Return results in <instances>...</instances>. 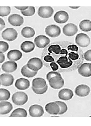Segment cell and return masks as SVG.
Here are the masks:
<instances>
[{"label": "cell", "mask_w": 91, "mask_h": 126, "mask_svg": "<svg viewBox=\"0 0 91 126\" xmlns=\"http://www.w3.org/2000/svg\"><path fill=\"white\" fill-rule=\"evenodd\" d=\"M2 37L6 41H12L18 37V32L13 28H7L5 29L2 33Z\"/></svg>", "instance_id": "obj_3"}, {"label": "cell", "mask_w": 91, "mask_h": 126, "mask_svg": "<svg viewBox=\"0 0 91 126\" xmlns=\"http://www.w3.org/2000/svg\"><path fill=\"white\" fill-rule=\"evenodd\" d=\"M34 42L37 47L39 48H43L50 44V41L47 37L40 35L34 39Z\"/></svg>", "instance_id": "obj_7"}, {"label": "cell", "mask_w": 91, "mask_h": 126, "mask_svg": "<svg viewBox=\"0 0 91 126\" xmlns=\"http://www.w3.org/2000/svg\"><path fill=\"white\" fill-rule=\"evenodd\" d=\"M46 33L51 37H56L61 33V29L56 25H49L46 28Z\"/></svg>", "instance_id": "obj_5"}, {"label": "cell", "mask_w": 91, "mask_h": 126, "mask_svg": "<svg viewBox=\"0 0 91 126\" xmlns=\"http://www.w3.org/2000/svg\"><path fill=\"white\" fill-rule=\"evenodd\" d=\"M84 57L86 61H91V50H88L84 53Z\"/></svg>", "instance_id": "obj_37"}, {"label": "cell", "mask_w": 91, "mask_h": 126, "mask_svg": "<svg viewBox=\"0 0 91 126\" xmlns=\"http://www.w3.org/2000/svg\"><path fill=\"white\" fill-rule=\"evenodd\" d=\"M28 100L27 94L25 93L18 92L14 93L12 95V100L14 104L18 106H21L26 104Z\"/></svg>", "instance_id": "obj_1"}, {"label": "cell", "mask_w": 91, "mask_h": 126, "mask_svg": "<svg viewBox=\"0 0 91 126\" xmlns=\"http://www.w3.org/2000/svg\"><path fill=\"white\" fill-rule=\"evenodd\" d=\"M10 96V93L7 89L0 88V100L1 101L7 100Z\"/></svg>", "instance_id": "obj_29"}, {"label": "cell", "mask_w": 91, "mask_h": 126, "mask_svg": "<svg viewBox=\"0 0 91 126\" xmlns=\"http://www.w3.org/2000/svg\"><path fill=\"white\" fill-rule=\"evenodd\" d=\"M13 109L12 104L9 102L1 101L0 103V114L4 115L9 113Z\"/></svg>", "instance_id": "obj_20"}, {"label": "cell", "mask_w": 91, "mask_h": 126, "mask_svg": "<svg viewBox=\"0 0 91 126\" xmlns=\"http://www.w3.org/2000/svg\"><path fill=\"white\" fill-rule=\"evenodd\" d=\"M50 66L53 71H56L59 69V66L55 62H51L50 63Z\"/></svg>", "instance_id": "obj_40"}, {"label": "cell", "mask_w": 91, "mask_h": 126, "mask_svg": "<svg viewBox=\"0 0 91 126\" xmlns=\"http://www.w3.org/2000/svg\"><path fill=\"white\" fill-rule=\"evenodd\" d=\"M44 60L46 62H53L55 61V59L52 56H46L44 57Z\"/></svg>", "instance_id": "obj_39"}, {"label": "cell", "mask_w": 91, "mask_h": 126, "mask_svg": "<svg viewBox=\"0 0 91 126\" xmlns=\"http://www.w3.org/2000/svg\"><path fill=\"white\" fill-rule=\"evenodd\" d=\"M54 13V9L51 7H40L39 8L38 14L41 18H50Z\"/></svg>", "instance_id": "obj_11"}, {"label": "cell", "mask_w": 91, "mask_h": 126, "mask_svg": "<svg viewBox=\"0 0 91 126\" xmlns=\"http://www.w3.org/2000/svg\"><path fill=\"white\" fill-rule=\"evenodd\" d=\"M69 58L72 60H77L79 58V56L77 53H75V52H71L69 54Z\"/></svg>", "instance_id": "obj_38"}, {"label": "cell", "mask_w": 91, "mask_h": 126, "mask_svg": "<svg viewBox=\"0 0 91 126\" xmlns=\"http://www.w3.org/2000/svg\"><path fill=\"white\" fill-rule=\"evenodd\" d=\"M35 9L34 7H29L25 11H21V13L24 16H32L35 14Z\"/></svg>", "instance_id": "obj_31"}, {"label": "cell", "mask_w": 91, "mask_h": 126, "mask_svg": "<svg viewBox=\"0 0 91 126\" xmlns=\"http://www.w3.org/2000/svg\"><path fill=\"white\" fill-rule=\"evenodd\" d=\"M18 68L17 63L14 61H8L4 63L1 66V68L4 72H13Z\"/></svg>", "instance_id": "obj_18"}, {"label": "cell", "mask_w": 91, "mask_h": 126, "mask_svg": "<svg viewBox=\"0 0 91 126\" xmlns=\"http://www.w3.org/2000/svg\"><path fill=\"white\" fill-rule=\"evenodd\" d=\"M24 19L22 16L18 14H13L8 17V22L14 26H20L24 23Z\"/></svg>", "instance_id": "obj_10"}, {"label": "cell", "mask_w": 91, "mask_h": 126, "mask_svg": "<svg viewBox=\"0 0 91 126\" xmlns=\"http://www.w3.org/2000/svg\"><path fill=\"white\" fill-rule=\"evenodd\" d=\"M21 72L23 76L27 77L28 78L34 77L37 74V71H34L28 68L27 65L24 66L23 68H22Z\"/></svg>", "instance_id": "obj_26"}, {"label": "cell", "mask_w": 91, "mask_h": 126, "mask_svg": "<svg viewBox=\"0 0 91 126\" xmlns=\"http://www.w3.org/2000/svg\"><path fill=\"white\" fill-rule=\"evenodd\" d=\"M35 31L32 28L30 27H25L23 28L21 30V34L23 37L30 38L34 36Z\"/></svg>", "instance_id": "obj_24"}, {"label": "cell", "mask_w": 91, "mask_h": 126, "mask_svg": "<svg viewBox=\"0 0 91 126\" xmlns=\"http://www.w3.org/2000/svg\"><path fill=\"white\" fill-rule=\"evenodd\" d=\"M21 49L25 53H29L33 51L35 48L34 43L30 41H25L22 43Z\"/></svg>", "instance_id": "obj_21"}, {"label": "cell", "mask_w": 91, "mask_h": 126, "mask_svg": "<svg viewBox=\"0 0 91 126\" xmlns=\"http://www.w3.org/2000/svg\"><path fill=\"white\" fill-rule=\"evenodd\" d=\"M45 80L42 78H36L33 80L32 87L35 88H42L46 85Z\"/></svg>", "instance_id": "obj_25"}, {"label": "cell", "mask_w": 91, "mask_h": 126, "mask_svg": "<svg viewBox=\"0 0 91 126\" xmlns=\"http://www.w3.org/2000/svg\"><path fill=\"white\" fill-rule=\"evenodd\" d=\"M74 94L72 90L68 88H64L60 90L58 94L59 99L67 101L71 99L73 97Z\"/></svg>", "instance_id": "obj_16"}, {"label": "cell", "mask_w": 91, "mask_h": 126, "mask_svg": "<svg viewBox=\"0 0 91 126\" xmlns=\"http://www.w3.org/2000/svg\"><path fill=\"white\" fill-rule=\"evenodd\" d=\"M61 47L58 45H51L48 48V51L50 53H54L55 54H59L61 52Z\"/></svg>", "instance_id": "obj_32"}, {"label": "cell", "mask_w": 91, "mask_h": 126, "mask_svg": "<svg viewBox=\"0 0 91 126\" xmlns=\"http://www.w3.org/2000/svg\"><path fill=\"white\" fill-rule=\"evenodd\" d=\"M30 86L29 80L23 78L18 79L15 83V87L19 90H26L30 87Z\"/></svg>", "instance_id": "obj_19"}, {"label": "cell", "mask_w": 91, "mask_h": 126, "mask_svg": "<svg viewBox=\"0 0 91 126\" xmlns=\"http://www.w3.org/2000/svg\"><path fill=\"white\" fill-rule=\"evenodd\" d=\"M45 110L50 115H59L60 108L59 105L55 102L47 104L45 106Z\"/></svg>", "instance_id": "obj_17"}, {"label": "cell", "mask_w": 91, "mask_h": 126, "mask_svg": "<svg viewBox=\"0 0 91 126\" xmlns=\"http://www.w3.org/2000/svg\"><path fill=\"white\" fill-rule=\"evenodd\" d=\"M78 72L83 77H88L91 76V63H85L80 66Z\"/></svg>", "instance_id": "obj_15"}, {"label": "cell", "mask_w": 91, "mask_h": 126, "mask_svg": "<svg viewBox=\"0 0 91 126\" xmlns=\"http://www.w3.org/2000/svg\"><path fill=\"white\" fill-rule=\"evenodd\" d=\"M9 48V45L8 43L5 41H0V52H5Z\"/></svg>", "instance_id": "obj_34"}, {"label": "cell", "mask_w": 91, "mask_h": 126, "mask_svg": "<svg viewBox=\"0 0 91 126\" xmlns=\"http://www.w3.org/2000/svg\"><path fill=\"white\" fill-rule=\"evenodd\" d=\"M11 11V8L10 7H0V16H6L9 15Z\"/></svg>", "instance_id": "obj_33"}, {"label": "cell", "mask_w": 91, "mask_h": 126, "mask_svg": "<svg viewBox=\"0 0 91 126\" xmlns=\"http://www.w3.org/2000/svg\"><path fill=\"white\" fill-rule=\"evenodd\" d=\"M57 63H59L60 67L63 68H65L71 67L72 65L73 62L70 60L68 61V59L67 56H61L57 61Z\"/></svg>", "instance_id": "obj_23"}, {"label": "cell", "mask_w": 91, "mask_h": 126, "mask_svg": "<svg viewBox=\"0 0 91 126\" xmlns=\"http://www.w3.org/2000/svg\"><path fill=\"white\" fill-rule=\"evenodd\" d=\"M78 31L77 26L72 23L68 24L63 28V33L67 36H73L77 33Z\"/></svg>", "instance_id": "obj_6"}, {"label": "cell", "mask_w": 91, "mask_h": 126, "mask_svg": "<svg viewBox=\"0 0 91 126\" xmlns=\"http://www.w3.org/2000/svg\"><path fill=\"white\" fill-rule=\"evenodd\" d=\"M89 117H91V116H89Z\"/></svg>", "instance_id": "obj_46"}, {"label": "cell", "mask_w": 91, "mask_h": 126, "mask_svg": "<svg viewBox=\"0 0 91 126\" xmlns=\"http://www.w3.org/2000/svg\"></svg>", "instance_id": "obj_47"}, {"label": "cell", "mask_w": 91, "mask_h": 126, "mask_svg": "<svg viewBox=\"0 0 91 126\" xmlns=\"http://www.w3.org/2000/svg\"><path fill=\"white\" fill-rule=\"evenodd\" d=\"M27 116V113L25 109L18 108L15 109L9 117H23Z\"/></svg>", "instance_id": "obj_27"}, {"label": "cell", "mask_w": 91, "mask_h": 126, "mask_svg": "<svg viewBox=\"0 0 91 126\" xmlns=\"http://www.w3.org/2000/svg\"><path fill=\"white\" fill-rule=\"evenodd\" d=\"M90 89L89 86L85 84H80L75 88L76 94L80 97H84L89 95Z\"/></svg>", "instance_id": "obj_13"}, {"label": "cell", "mask_w": 91, "mask_h": 126, "mask_svg": "<svg viewBox=\"0 0 91 126\" xmlns=\"http://www.w3.org/2000/svg\"><path fill=\"white\" fill-rule=\"evenodd\" d=\"M32 89L33 92L35 93L36 94H43L45 93L47 90L48 89V85L46 84V86L45 87L43 88H34V87H32Z\"/></svg>", "instance_id": "obj_35"}, {"label": "cell", "mask_w": 91, "mask_h": 126, "mask_svg": "<svg viewBox=\"0 0 91 126\" xmlns=\"http://www.w3.org/2000/svg\"><path fill=\"white\" fill-rule=\"evenodd\" d=\"M68 49L71 50L72 51H77L78 50V47L76 45H69L68 47Z\"/></svg>", "instance_id": "obj_41"}, {"label": "cell", "mask_w": 91, "mask_h": 126, "mask_svg": "<svg viewBox=\"0 0 91 126\" xmlns=\"http://www.w3.org/2000/svg\"><path fill=\"white\" fill-rule=\"evenodd\" d=\"M69 8L71 9H78L80 8V7H71V6H70Z\"/></svg>", "instance_id": "obj_45"}, {"label": "cell", "mask_w": 91, "mask_h": 126, "mask_svg": "<svg viewBox=\"0 0 91 126\" xmlns=\"http://www.w3.org/2000/svg\"><path fill=\"white\" fill-rule=\"evenodd\" d=\"M29 111L30 115L32 117H41L44 114L43 108L38 104H34L30 106Z\"/></svg>", "instance_id": "obj_8"}, {"label": "cell", "mask_w": 91, "mask_h": 126, "mask_svg": "<svg viewBox=\"0 0 91 126\" xmlns=\"http://www.w3.org/2000/svg\"><path fill=\"white\" fill-rule=\"evenodd\" d=\"M22 53L18 50H13L10 51L7 53V58L10 61H18L22 57Z\"/></svg>", "instance_id": "obj_22"}, {"label": "cell", "mask_w": 91, "mask_h": 126, "mask_svg": "<svg viewBox=\"0 0 91 126\" xmlns=\"http://www.w3.org/2000/svg\"><path fill=\"white\" fill-rule=\"evenodd\" d=\"M75 42L81 47H86L90 44V39L86 34L80 33L75 37Z\"/></svg>", "instance_id": "obj_4"}, {"label": "cell", "mask_w": 91, "mask_h": 126, "mask_svg": "<svg viewBox=\"0 0 91 126\" xmlns=\"http://www.w3.org/2000/svg\"><path fill=\"white\" fill-rule=\"evenodd\" d=\"M80 29L85 32L91 30V21L89 20H84L80 22L79 25Z\"/></svg>", "instance_id": "obj_28"}, {"label": "cell", "mask_w": 91, "mask_h": 126, "mask_svg": "<svg viewBox=\"0 0 91 126\" xmlns=\"http://www.w3.org/2000/svg\"><path fill=\"white\" fill-rule=\"evenodd\" d=\"M54 20L59 24H64L67 22L69 19L68 13L64 11H59L55 14Z\"/></svg>", "instance_id": "obj_12"}, {"label": "cell", "mask_w": 91, "mask_h": 126, "mask_svg": "<svg viewBox=\"0 0 91 126\" xmlns=\"http://www.w3.org/2000/svg\"><path fill=\"white\" fill-rule=\"evenodd\" d=\"M55 102L56 103L59 105L60 108V111H59V115H63L67 112V111L68 110V107L65 103H64L63 102L59 101H55Z\"/></svg>", "instance_id": "obj_30"}, {"label": "cell", "mask_w": 91, "mask_h": 126, "mask_svg": "<svg viewBox=\"0 0 91 126\" xmlns=\"http://www.w3.org/2000/svg\"><path fill=\"white\" fill-rule=\"evenodd\" d=\"M57 76H61L59 72H49L46 75V78L48 80V81H49L51 78H53L55 77H57Z\"/></svg>", "instance_id": "obj_36"}, {"label": "cell", "mask_w": 91, "mask_h": 126, "mask_svg": "<svg viewBox=\"0 0 91 126\" xmlns=\"http://www.w3.org/2000/svg\"><path fill=\"white\" fill-rule=\"evenodd\" d=\"M43 63L41 59L34 57L30 59L28 62V68L34 71H38L43 67Z\"/></svg>", "instance_id": "obj_2"}, {"label": "cell", "mask_w": 91, "mask_h": 126, "mask_svg": "<svg viewBox=\"0 0 91 126\" xmlns=\"http://www.w3.org/2000/svg\"><path fill=\"white\" fill-rule=\"evenodd\" d=\"M0 30H2L5 26V21L2 18L0 19Z\"/></svg>", "instance_id": "obj_42"}, {"label": "cell", "mask_w": 91, "mask_h": 126, "mask_svg": "<svg viewBox=\"0 0 91 126\" xmlns=\"http://www.w3.org/2000/svg\"><path fill=\"white\" fill-rule=\"evenodd\" d=\"M14 77L12 75L4 73L0 75V85L4 86H9L14 83Z\"/></svg>", "instance_id": "obj_14"}, {"label": "cell", "mask_w": 91, "mask_h": 126, "mask_svg": "<svg viewBox=\"0 0 91 126\" xmlns=\"http://www.w3.org/2000/svg\"><path fill=\"white\" fill-rule=\"evenodd\" d=\"M49 83L51 88L55 89H59L64 85V80L61 76H57L51 78Z\"/></svg>", "instance_id": "obj_9"}, {"label": "cell", "mask_w": 91, "mask_h": 126, "mask_svg": "<svg viewBox=\"0 0 91 126\" xmlns=\"http://www.w3.org/2000/svg\"><path fill=\"white\" fill-rule=\"evenodd\" d=\"M29 7H14L17 9L20 10L21 11H25Z\"/></svg>", "instance_id": "obj_44"}, {"label": "cell", "mask_w": 91, "mask_h": 126, "mask_svg": "<svg viewBox=\"0 0 91 126\" xmlns=\"http://www.w3.org/2000/svg\"><path fill=\"white\" fill-rule=\"evenodd\" d=\"M5 60V55L3 53V52H0V63L3 62Z\"/></svg>", "instance_id": "obj_43"}]
</instances>
